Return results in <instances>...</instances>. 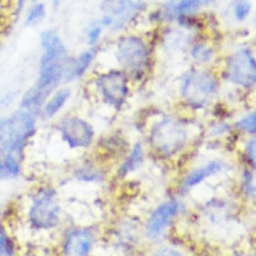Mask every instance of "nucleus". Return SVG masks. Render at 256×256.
<instances>
[{"mask_svg": "<svg viewBox=\"0 0 256 256\" xmlns=\"http://www.w3.org/2000/svg\"><path fill=\"white\" fill-rule=\"evenodd\" d=\"M192 139L191 123L183 118L162 115L150 126L148 148L159 160L168 162L187 151Z\"/></svg>", "mask_w": 256, "mask_h": 256, "instance_id": "f257e3e1", "label": "nucleus"}, {"mask_svg": "<svg viewBox=\"0 0 256 256\" xmlns=\"http://www.w3.org/2000/svg\"><path fill=\"white\" fill-rule=\"evenodd\" d=\"M114 58L118 67L130 76L132 83H142L154 66V48L143 35L126 32L116 39Z\"/></svg>", "mask_w": 256, "mask_h": 256, "instance_id": "f03ea898", "label": "nucleus"}, {"mask_svg": "<svg viewBox=\"0 0 256 256\" xmlns=\"http://www.w3.org/2000/svg\"><path fill=\"white\" fill-rule=\"evenodd\" d=\"M40 46L43 55L40 56L35 86L47 95H51L64 82L70 55L62 36L54 30L42 32Z\"/></svg>", "mask_w": 256, "mask_h": 256, "instance_id": "7ed1b4c3", "label": "nucleus"}, {"mask_svg": "<svg viewBox=\"0 0 256 256\" xmlns=\"http://www.w3.org/2000/svg\"><path fill=\"white\" fill-rule=\"evenodd\" d=\"M222 79L211 67L192 66L179 82V96L183 104L192 111H204L219 96Z\"/></svg>", "mask_w": 256, "mask_h": 256, "instance_id": "20e7f679", "label": "nucleus"}, {"mask_svg": "<svg viewBox=\"0 0 256 256\" xmlns=\"http://www.w3.org/2000/svg\"><path fill=\"white\" fill-rule=\"evenodd\" d=\"M38 131V116L19 108L0 118V160L7 156L23 160L28 143Z\"/></svg>", "mask_w": 256, "mask_h": 256, "instance_id": "39448f33", "label": "nucleus"}, {"mask_svg": "<svg viewBox=\"0 0 256 256\" xmlns=\"http://www.w3.org/2000/svg\"><path fill=\"white\" fill-rule=\"evenodd\" d=\"M27 223L36 232H50L62 224V206L58 191L51 186H40L32 192L27 210Z\"/></svg>", "mask_w": 256, "mask_h": 256, "instance_id": "423d86ee", "label": "nucleus"}, {"mask_svg": "<svg viewBox=\"0 0 256 256\" xmlns=\"http://www.w3.org/2000/svg\"><path fill=\"white\" fill-rule=\"evenodd\" d=\"M220 79L242 91L256 88V52L250 46H239L223 59Z\"/></svg>", "mask_w": 256, "mask_h": 256, "instance_id": "0eeeda50", "label": "nucleus"}, {"mask_svg": "<svg viewBox=\"0 0 256 256\" xmlns=\"http://www.w3.org/2000/svg\"><path fill=\"white\" fill-rule=\"evenodd\" d=\"M96 98L114 111H122L132 95V80L119 67L98 72L91 80Z\"/></svg>", "mask_w": 256, "mask_h": 256, "instance_id": "6e6552de", "label": "nucleus"}, {"mask_svg": "<svg viewBox=\"0 0 256 256\" xmlns=\"http://www.w3.org/2000/svg\"><path fill=\"white\" fill-rule=\"evenodd\" d=\"M187 210L179 196H172L156 206L143 223V236L151 243L163 242L175 220Z\"/></svg>", "mask_w": 256, "mask_h": 256, "instance_id": "1a4fd4ad", "label": "nucleus"}, {"mask_svg": "<svg viewBox=\"0 0 256 256\" xmlns=\"http://www.w3.org/2000/svg\"><path fill=\"white\" fill-rule=\"evenodd\" d=\"M58 131L60 139L71 150L86 151L95 144V127L79 115L64 116L58 124Z\"/></svg>", "mask_w": 256, "mask_h": 256, "instance_id": "9d476101", "label": "nucleus"}, {"mask_svg": "<svg viewBox=\"0 0 256 256\" xmlns=\"http://www.w3.org/2000/svg\"><path fill=\"white\" fill-rule=\"evenodd\" d=\"M147 11L144 0H118L108 11L102 12L100 22L106 30L112 32L126 31Z\"/></svg>", "mask_w": 256, "mask_h": 256, "instance_id": "9b49d317", "label": "nucleus"}, {"mask_svg": "<svg viewBox=\"0 0 256 256\" xmlns=\"http://www.w3.org/2000/svg\"><path fill=\"white\" fill-rule=\"evenodd\" d=\"M98 243V231L90 226H72L60 239V254L66 256H86L92 254Z\"/></svg>", "mask_w": 256, "mask_h": 256, "instance_id": "f8f14e48", "label": "nucleus"}, {"mask_svg": "<svg viewBox=\"0 0 256 256\" xmlns=\"http://www.w3.org/2000/svg\"><path fill=\"white\" fill-rule=\"evenodd\" d=\"M227 162H224L222 159L208 160L207 163L192 168L180 179L179 186H178L179 194L186 195V194H188L192 190H195L196 187H199L203 183H206L208 179L224 174V172L227 171Z\"/></svg>", "mask_w": 256, "mask_h": 256, "instance_id": "ddd939ff", "label": "nucleus"}, {"mask_svg": "<svg viewBox=\"0 0 256 256\" xmlns=\"http://www.w3.org/2000/svg\"><path fill=\"white\" fill-rule=\"evenodd\" d=\"M98 47H88L87 50L82 51L78 56H70L66 68V76H64V82H75L87 75L90 68L98 58Z\"/></svg>", "mask_w": 256, "mask_h": 256, "instance_id": "4468645a", "label": "nucleus"}, {"mask_svg": "<svg viewBox=\"0 0 256 256\" xmlns=\"http://www.w3.org/2000/svg\"><path fill=\"white\" fill-rule=\"evenodd\" d=\"M146 162V147L143 142H135L132 144L127 154L119 160L116 167V176L119 179H126L143 167Z\"/></svg>", "mask_w": 256, "mask_h": 256, "instance_id": "2eb2a0df", "label": "nucleus"}, {"mask_svg": "<svg viewBox=\"0 0 256 256\" xmlns=\"http://www.w3.org/2000/svg\"><path fill=\"white\" fill-rule=\"evenodd\" d=\"M72 178L79 183L100 184L107 179L106 168L96 160H84L72 170Z\"/></svg>", "mask_w": 256, "mask_h": 256, "instance_id": "dca6fc26", "label": "nucleus"}, {"mask_svg": "<svg viewBox=\"0 0 256 256\" xmlns=\"http://www.w3.org/2000/svg\"><path fill=\"white\" fill-rule=\"evenodd\" d=\"M188 55L195 66L210 67L216 59V50L214 44L203 38H195L188 47Z\"/></svg>", "mask_w": 256, "mask_h": 256, "instance_id": "f3484780", "label": "nucleus"}, {"mask_svg": "<svg viewBox=\"0 0 256 256\" xmlns=\"http://www.w3.org/2000/svg\"><path fill=\"white\" fill-rule=\"evenodd\" d=\"M71 98V90L68 87H58L51 95L48 96L43 106L40 118L43 119H54L56 115H59L62 110L67 106L68 100Z\"/></svg>", "mask_w": 256, "mask_h": 256, "instance_id": "a211bd4d", "label": "nucleus"}, {"mask_svg": "<svg viewBox=\"0 0 256 256\" xmlns=\"http://www.w3.org/2000/svg\"><path fill=\"white\" fill-rule=\"evenodd\" d=\"M114 239L116 247L119 246L127 250L135 247L140 239V227L132 220H123L118 224V227L114 231Z\"/></svg>", "mask_w": 256, "mask_h": 256, "instance_id": "6ab92c4d", "label": "nucleus"}, {"mask_svg": "<svg viewBox=\"0 0 256 256\" xmlns=\"http://www.w3.org/2000/svg\"><path fill=\"white\" fill-rule=\"evenodd\" d=\"M48 96L50 95H47L46 92L39 90V88L34 84L32 87L28 88L27 91L22 95V99H20V108H23L26 111L31 112V114H34V115H36L39 118Z\"/></svg>", "mask_w": 256, "mask_h": 256, "instance_id": "aec40b11", "label": "nucleus"}, {"mask_svg": "<svg viewBox=\"0 0 256 256\" xmlns=\"http://www.w3.org/2000/svg\"><path fill=\"white\" fill-rule=\"evenodd\" d=\"M238 192L247 203L256 204V172L248 167H243L238 182Z\"/></svg>", "mask_w": 256, "mask_h": 256, "instance_id": "412c9836", "label": "nucleus"}, {"mask_svg": "<svg viewBox=\"0 0 256 256\" xmlns=\"http://www.w3.org/2000/svg\"><path fill=\"white\" fill-rule=\"evenodd\" d=\"M128 150H130V144L126 143V140L118 135L106 136L100 143V152L103 154L106 159L118 158L120 160L127 154Z\"/></svg>", "mask_w": 256, "mask_h": 256, "instance_id": "4be33fe9", "label": "nucleus"}, {"mask_svg": "<svg viewBox=\"0 0 256 256\" xmlns=\"http://www.w3.org/2000/svg\"><path fill=\"white\" fill-rule=\"evenodd\" d=\"M216 0H175V23L179 18L199 15L204 8L210 7Z\"/></svg>", "mask_w": 256, "mask_h": 256, "instance_id": "5701e85b", "label": "nucleus"}, {"mask_svg": "<svg viewBox=\"0 0 256 256\" xmlns=\"http://www.w3.org/2000/svg\"><path fill=\"white\" fill-rule=\"evenodd\" d=\"M23 6L24 0H0V31L18 18Z\"/></svg>", "mask_w": 256, "mask_h": 256, "instance_id": "b1692460", "label": "nucleus"}, {"mask_svg": "<svg viewBox=\"0 0 256 256\" xmlns=\"http://www.w3.org/2000/svg\"><path fill=\"white\" fill-rule=\"evenodd\" d=\"M234 131L239 135L251 136L256 134V110L246 112L234 122Z\"/></svg>", "mask_w": 256, "mask_h": 256, "instance_id": "393cba45", "label": "nucleus"}, {"mask_svg": "<svg viewBox=\"0 0 256 256\" xmlns=\"http://www.w3.org/2000/svg\"><path fill=\"white\" fill-rule=\"evenodd\" d=\"M231 18L235 23H246L254 12L251 0H232L230 4Z\"/></svg>", "mask_w": 256, "mask_h": 256, "instance_id": "a878e982", "label": "nucleus"}, {"mask_svg": "<svg viewBox=\"0 0 256 256\" xmlns=\"http://www.w3.org/2000/svg\"><path fill=\"white\" fill-rule=\"evenodd\" d=\"M242 159L244 167L256 172V134L251 136H246L243 147H242Z\"/></svg>", "mask_w": 256, "mask_h": 256, "instance_id": "bb28decb", "label": "nucleus"}, {"mask_svg": "<svg viewBox=\"0 0 256 256\" xmlns=\"http://www.w3.org/2000/svg\"><path fill=\"white\" fill-rule=\"evenodd\" d=\"M22 172V162L15 158L7 156L0 160V180H7L18 178Z\"/></svg>", "mask_w": 256, "mask_h": 256, "instance_id": "cd10ccee", "label": "nucleus"}, {"mask_svg": "<svg viewBox=\"0 0 256 256\" xmlns=\"http://www.w3.org/2000/svg\"><path fill=\"white\" fill-rule=\"evenodd\" d=\"M16 252L15 240L10 235L7 227L0 223V256H14Z\"/></svg>", "mask_w": 256, "mask_h": 256, "instance_id": "c85d7f7f", "label": "nucleus"}, {"mask_svg": "<svg viewBox=\"0 0 256 256\" xmlns=\"http://www.w3.org/2000/svg\"><path fill=\"white\" fill-rule=\"evenodd\" d=\"M106 30L100 19L92 20L91 23L88 24L87 30H86V40L90 47H98L100 40L103 38V32Z\"/></svg>", "mask_w": 256, "mask_h": 256, "instance_id": "c756f323", "label": "nucleus"}, {"mask_svg": "<svg viewBox=\"0 0 256 256\" xmlns=\"http://www.w3.org/2000/svg\"><path fill=\"white\" fill-rule=\"evenodd\" d=\"M47 15V10H46V4L42 3V2H36L30 7V10L27 11V15H26V26L28 27H34V26H38L44 20Z\"/></svg>", "mask_w": 256, "mask_h": 256, "instance_id": "7c9ffc66", "label": "nucleus"}, {"mask_svg": "<svg viewBox=\"0 0 256 256\" xmlns=\"http://www.w3.org/2000/svg\"><path fill=\"white\" fill-rule=\"evenodd\" d=\"M231 132H234V126L230 124L228 122L223 119H219L214 122L211 124V127L208 128V134L211 138H215V139H222V138H226Z\"/></svg>", "mask_w": 256, "mask_h": 256, "instance_id": "2f4dec72", "label": "nucleus"}, {"mask_svg": "<svg viewBox=\"0 0 256 256\" xmlns=\"http://www.w3.org/2000/svg\"><path fill=\"white\" fill-rule=\"evenodd\" d=\"M156 250L154 251L155 255H182V250H178V246H171V244H162V246H156Z\"/></svg>", "mask_w": 256, "mask_h": 256, "instance_id": "473e14b6", "label": "nucleus"}, {"mask_svg": "<svg viewBox=\"0 0 256 256\" xmlns=\"http://www.w3.org/2000/svg\"><path fill=\"white\" fill-rule=\"evenodd\" d=\"M252 235H254V238L256 239V215L255 218H254V220H252Z\"/></svg>", "mask_w": 256, "mask_h": 256, "instance_id": "72a5a7b5", "label": "nucleus"}, {"mask_svg": "<svg viewBox=\"0 0 256 256\" xmlns=\"http://www.w3.org/2000/svg\"><path fill=\"white\" fill-rule=\"evenodd\" d=\"M52 2H54V4H55V6H58V4L63 3V2H67V0H52Z\"/></svg>", "mask_w": 256, "mask_h": 256, "instance_id": "f704fd0d", "label": "nucleus"}, {"mask_svg": "<svg viewBox=\"0 0 256 256\" xmlns=\"http://www.w3.org/2000/svg\"><path fill=\"white\" fill-rule=\"evenodd\" d=\"M2 216H3V211L0 210V219H2Z\"/></svg>", "mask_w": 256, "mask_h": 256, "instance_id": "c9c22d12", "label": "nucleus"}, {"mask_svg": "<svg viewBox=\"0 0 256 256\" xmlns=\"http://www.w3.org/2000/svg\"><path fill=\"white\" fill-rule=\"evenodd\" d=\"M32 3H36V2H40V0H31Z\"/></svg>", "mask_w": 256, "mask_h": 256, "instance_id": "e433bc0d", "label": "nucleus"}, {"mask_svg": "<svg viewBox=\"0 0 256 256\" xmlns=\"http://www.w3.org/2000/svg\"><path fill=\"white\" fill-rule=\"evenodd\" d=\"M255 26H256V11H255Z\"/></svg>", "mask_w": 256, "mask_h": 256, "instance_id": "4c0bfd02", "label": "nucleus"}, {"mask_svg": "<svg viewBox=\"0 0 256 256\" xmlns=\"http://www.w3.org/2000/svg\"><path fill=\"white\" fill-rule=\"evenodd\" d=\"M144 2H150V0H144Z\"/></svg>", "mask_w": 256, "mask_h": 256, "instance_id": "58836bf2", "label": "nucleus"}, {"mask_svg": "<svg viewBox=\"0 0 256 256\" xmlns=\"http://www.w3.org/2000/svg\"><path fill=\"white\" fill-rule=\"evenodd\" d=\"M255 254H256V250H255Z\"/></svg>", "mask_w": 256, "mask_h": 256, "instance_id": "ea45409f", "label": "nucleus"}]
</instances>
